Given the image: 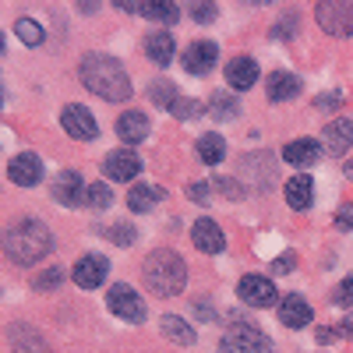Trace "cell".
I'll list each match as a JSON object with an SVG mask.
<instances>
[{
  "label": "cell",
  "mask_w": 353,
  "mask_h": 353,
  "mask_svg": "<svg viewBox=\"0 0 353 353\" xmlns=\"http://www.w3.org/2000/svg\"><path fill=\"white\" fill-rule=\"evenodd\" d=\"M254 81H258V61L254 57H233L226 64V85L233 92H248Z\"/></svg>",
  "instance_id": "15"
},
{
  "label": "cell",
  "mask_w": 353,
  "mask_h": 353,
  "mask_svg": "<svg viewBox=\"0 0 353 353\" xmlns=\"http://www.w3.org/2000/svg\"><path fill=\"white\" fill-rule=\"evenodd\" d=\"M311 318H314V311L301 293H286L279 301V321L286 329H304V325H311Z\"/></svg>",
  "instance_id": "13"
},
{
  "label": "cell",
  "mask_w": 353,
  "mask_h": 353,
  "mask_svg": "<svg viewBox=\"0 0 353 353\" xmlns=\"http://www.w3.org/2000/svg\"><path fill=\"white\" fill-rule=\"evenodd\" d=\"M0 106H4V88H0Z\"/></svg>",
  "instance_id": "43"
},
{
  "label": "cell",
  "mask_w": 353,
  "mask_h": 353,
  "mask_svg": "<svg viewBox=\"0 0 353 353\" xmlns=\"http://www.w3.org/2000/svg\"><path fill=\"white\" fill-rule=\"evenodd\" d=\"M159 198H166V191H163V188H152V184H134V188H131V194H128V209H131V212H152L156 205H159Z\"/></svg>",
  "instance_id": "24"
},
{
  "label": "cell",
  "mask_w": 353,
  "mask_h": 353,
  "mask_svg": "<svg viewBox=\"0 0 353 353\" xmlns=\"http://www.w3.org/2000/svg\"><path fill=\"white\" fill-rule=\"evenodd\" d=\"M149 99H152L156 106H173V103H176L173 81H152V85H149Z\"/></svg>",
  "instance_id": "29"
},
{
  "label": "cell",
  "mask_w": 353,
  "mask_h": 353,
  "mask_svg": "<svg viewBox=\"0 0 353 353\" xmlns=\"http://www.w3.org/2000/svg\"><path fill=\"white\" fill-rule=\"evenodd\" d=\"M124 11H134V14H145L152 18L159 25H173L176 18H181V11H176V4H170V0H145V4H121Z\"/></svg>",
  "instance_id": "19"
},
{
  "label": "cell",
  "mask_w": 353,
  "mask_h": 353,
  "mask_svg": "<svg viewBox=\"0 0 353 353\" xmlns=\"http://www.w3.org/2000/svg\"><path fill=\"white\" fill-rule=\"evenodd\" d=\"M61 269H57V265H53V269L50 272H43V276H36V290H57V286H61Z\"/></svg>",
  "instance_id": "34"
},
{
  "label": "cell",
  "mask_w": 353,
  "mask_h": 353,
  "mask_svg": "<svg viewBox=\"0 0 353 353\" xmlns=\"http://www.w3.org/2000/svg\"><path fill=\"white\" fill-rule=\"evenodd\" d=\"M318 106H339V96H321Z\"/></svg>",
  "instance_id": "41"
},
{
  "label": "cell",
  "mask_w": 353,
  "mask_h": 353,
  "mask_svg": "<svg viewBox=\"0 0 353 353\" xmlns=\"http://www.w3.org/2000/svg\"><path fill=\"white\" fill-rule=\"evenodd\" d=\"M145 57H149L152 64H163V68L173 61V36L166 28H156V32L145 36Z\"/></svg>",
  "instance_id": "21"
},
{
  "label": "cell",
  "mask_w": 353,
  "mask_h": 353,
  "mask_svg": "<svg viewBox=\"0 0 353 353\" xmlns=\"http://www.w3.org/2000/svg\"><path fill=\"white\" fill-rule=\"evenodd\" d=\"M170 113L176 117V121H194V117H201V103L198 99H176L170 106Z\"/></svg>",
  "instance_id": "31"
},
{
  "label": "cell",
  "mask_w": 353,
  "mask_h": 353,
  "mask_svg": "<svg viewBox=\"0 0 353 353\" xmlns=\"http://www.w3.org/2000/svg\"><path fill=\"white\" fill-rule=\"evenodd\" d=\"M106 272H110V261H106L103 254H85V258H78V265H74V283H78L81 290H96V286L106 279Z\"/></svg>",
  "instance_id": "14"
},
{
  "label": "cell",
  "mask_w": 353,
  "mask_h": 353,
  "mask_svg": "<svg viewBox=\"0 0 353 353\" xmlns=\"http://www.w3.org/2000/svg\"><path fill=\"white\" fill-rule=\"evenodd\" d=\"M219 64V46L209 39H198L184 50V71L188 74H209Z\"/></svg>",
  "instance_id": "8"
},
{
  "label": "cell",
  "mask_w": 353,
  "mask_h": 353,
  "mask_svg": "<svg viewBox=\"0 0 353 353\" xmlns=\"http://www.w3.org/2000/svg\"><path fill=\"white\" fill-rule=\"evenodd\" d=\"M241 110H237V103H233L230 96H223V92H216L212 96V117H219V121H233Z\"/></svg>",
  "instance_id": "30"
},
{
  "label": "cell",
  "mask_w": 353,
  "mask_h": 353,
  "mask_svg": "<svg viewBox=\"0 0 353 353\" xmlns=\"http://www.w3.org/2000/svg\"><path fill=\"white\" fill-rule=\"evenodd\" d=\"M321 138H325V149H329L332 156H343L350 145H353V124L346 121V117H336V121L325 124Z\"/></svg>",
  "instance_id": "18"
},
{
  "label": "cell",
  "mask_w": 353,
  "mask_h": 353,
  "mask_svg": "<svg viewBox=\"0 0 353 353\" xmlns=\"http://www.w3.org/2000/svg\"><path fill=\"white\" fill-rule=\"evenodd\" d=\"M318 156H321V149H318L314 138H297V141H290L283 149V159L293 163V166H311Z\"/></svg>",
  "instance_id": "23"
},
{
  "label": "cell",
  "mask_w": 353,
  "mask_h": 353,
  "mask_svg": "<svg viewBox=\"0 0 353 353\" xmlns=\"http://www.w3.org/2000/svg\"><path fill=\"white\" fill-rule=\"evenodd\" d=\"M88 194V188L81 184V173L78 170H61L53 181V198L64 205V209H74V205H81Z\"/></svg>",
  "instance_id": "9"
},
{
  "label": "cell",
  "mask_w": 353,
  "mask_h": 353,
  "mask_svg": "<svg viewBox=\"0 0 353 353\" xmlns=\"http://www.w3.org/2000/svg\"><path fill=\"white\" fill-rule=\"evenodd\" d=\"M117 138L121 141H145L149 138V117L138 113V110L121 113V121H117Z\"/></svg>",
  "instance_id": "20"
},
{
  "label": "cell",
  "mask_w": 353,
  "mask_h": 353,
  "mask_svg": "<svg viewBox=\"0 0 353 353\" xmlns=\"http://www.w3.org/2000/svg\"><path fill=\"white\" fill-rule=\"evenodd\" d=\"M103 233H110V237L117 241V244H131L138 233H134V226H128V223H113L110 230H103Z\"/></svg>",
  "instance_id": "33"
},
{
  "label": "cell",
  "mask_w": 353,
  "mask_h": 353,
  "mask_svg": "<svg viewBox=\"0 0 353 353\" xmlns=\"http://www.w3.org/2000/svg\"><path fill=\"white\" fill-rule=\"evenodd\" d=\"M336 304H339V307H353V276H346V279L339 283V290H336Z\"/></svg>",
  "instance_id": "35"
},
{
  "label": "cell",
  "mask_w": 353,
  "mask_h": 353,
  "mask_svg": "<svg viewBox=\"0 0 353 353\" xmlns=\"http://www.w3.org/2000/svg\"><path fill=\"white\" fill-rule=\"evenodd\" d=\"M314 18L329 36H353V8L343 0H321L314 8Z\"/></svg>",
  "instance_id": "5"
},
{
  "label": "cell",
  "mask_w": 353,
  "mask_h": 353,
  "mask_svg": "<svg viewBox=\"0 0 353 353\" xmlns=\"http://www.w3.org/2000/svg\"><path fill=\"white\" fill-rule=\"evenodd\" d=\"M163 332H166L176 346H191V343H194V329L188 325V321H181L176 314H166V318H163Z\"/></svg>",
  "instance_id": "27"
},
{
  "label": "cell",
  "mask_w": 353,
  "mask_h": 353,
  "mask_svg": "<svg viewBox=\"0 0 353 353\" xmlns=\"http://www.w3.org/2000/svg\"><path fill=\"white\" fill-rule=\"evenodd\" d=\"M188 194H191V201H198V205H209L212 198H209V184H188Z\"/></svg>",
  "instance_id": "37"
},
{
  "label": "cell",
  "mask_w": 353,
  "mask_h": 353,
  "mask_svg": "<svg viewBox=\"0 0 353 353\" xmlns=\"http://www.w3.org/2000/svg\"><path fill=\"white\" fill-rule=\"evenodd\" d=\"M145 283L156 297H176L188 283V265L173 251H152L145 261Z\"/></svg>",
  "instance_id": "3"
},
{
  "label": "cell",
  "mask_w": 353,
  "mask_h": 353,
  "mask_svg": "<svg viewBox=\"0 0 353 353\" xmlns=\"http://www.w3.org/2000/svg\"><path fill=\"white\" fill-rule=\"evenodd\" d=\"M336 339V329H318V343H332Z\"/></svg>",
  "instance_id": "40"
},
{
  "label": "cell",
  "mask_w": 353,
  "mask_h": 353,
  "mask_svg": "<svg viewBox=\"0 0 353 353\" xmlns=\"http://www.w3.org/2000/svg\"><path fill=\"white\" fill-rule=\"evenodd\" d=\"M336 226H339V230H353V209H343V212L336 216Z\"/></svg>",
  "instance_id": "39"
},
{
  "label": "cell",
  "mask_w": 353,
  "mask_h": 353,
  "mask_svg": "<svg viewBox=\"0 0 353 353\" xmlns=\"http://www.w3.org/2000/svg\"><path fill=\"white\" fill-rule=\"evenodd\" d=\"M14 32H18V39H21L25 46H43V39H46L43 25L32 21V18H18V21H14Z\"/></svg>",
  "instance_id": "28"
},
{
  "label": "cell",
  "mask_w": 353,
  "mask_h": 353,
  "mask_svg": "<svg viewBox=\"0 0 353 353\" xmlns=\"http://www.w3.org/2000/svg\"><path fill=\"white\" fill-rule=\"evenodd\" d=\"M0 50H4V36H0Z\"/></svg>",
  "instance_id": "45"
},
{
  "label": "cell",
  "mask_w": 353,
  "mask_h": 353,
  "mask_svg": "<svg viewBox=\"0 0 353 353\" xmlns=\"http://www.w3.org/2000/svg\"><path fill=\"white\" fill-rule=\"evenodd\" d=\"M78 74H81V85L88 92H96L106 103H124L131 96V78H128V71L121 68L117 57L85 53L81 64H78Z\"/></svg>",
  "instance_id": "1"
},
{
  "label": "cell",
  "mask_w": 353,
  "mask_h": 353,
  "mask_svg": "<svg viewBox=\"0 0 353 353\" xmlns=\"http://www.w3.org/2000/svg\"><path fill=\"white\" fill-rule=\"evenodd\" d=\"M219 350L223 353H272V339L254 325H237L223 336Z\"/></svg>",
  "instance_id": "4"
},
{
  "label": "cell",
  "mask_w": 353,
  "mask_h": 353,
  "mask_svg": "<svg viewBox=\"0 0 353 353\" xmlns=\"http://www.w3.org/2000/svg\"><path fill=\"white\" fill-rule=\"evenodd\" d=\"M61 124H64V131H68L71 138H78V141H92V138L99 134V128H96V117L88 113L85 106H78V103L64 106V113H61Z\"/></svg>",
  "instance_id": "7"
},
{
  "label": "cell",
  "mask_w": 353,
  "mask_h": 353,
  "mask_svg": "<svg viewBox=\"0 0 353 353\" xmlns=\"http://www.w3.org/2000/svg\"><path fill=\"white\" fill-rule=\"evenodd\" d=\"M106 304H110V311L117 314V318H124V321H145V301L138 297V293L128 286V283H117V286H110V293H106Z\"/></svg>",
  "instance_id": "6"
},
{
  "label": "cell",
  "mask_w": 353,
  "mask_h": 353,
  "mask_svg": "<svg viewBox=\"0 0 353 353\" xmlns=\"http://www.w3.org/2000/svg\"><path fill=\"white\" fill-rule=\"evenodd\" d=\"M191 241H194V248L205 251V254H219V251L226 248L223 230H219V223H212V219H198V223H191Z\"/></svg>",
  "instance_id": "16"
},
{
  "label": "cell",
  "mask_w": 353,
  "mask_h": 353,
  "mask_svg": "<svg viewBox=\"0 0 353 353\" xmlns=\"http://www.w3.org/2000/svg\"><path fill=\"white\" fill-rule=\"evenodd\" d=\"M301 92V78L290 74V71H272L269 74V99L272 103H283V99H293Z\"/></svg>",
  "instance_id": "25"
},
{
  "label": "cell",
  "mask_w": 353,
  "mask_h": 353,
  "mask_svg": "<svg viewBox=\"0 0 353 353\" xmlns=\"http://www.w3.org/2000/svg\"><path fill=\"white\" fill-rule=\"evenodd\" d=\"M4 251L14 265H36L53 251V237L39 219H18L4 230Z\"/></svg>",
  "instance_id": "2"
},
{
  "label": "cell",
  "mask_w": 353,
  "mask_h": 353,
  "mask_svg": "<svg viewBox=\"0 0 353 353\" xmlns=\"http://www.w3.org/2000/svg\"><path fill=\"white\" fill-rule=\"evenodd\" d=\"M11 346L14 353H50L46 339L32 325H11Z\"/></svg>",
  "instance_id": "22"
},
{
  "label": "cell",
  "mask_w": 353,
  "mask_h": 353,
  "mask_svg": "<svg viewBox=\"0 0 353 353\" xmlns=\"http://www.w3.org/2000/svg\"><path fill=\"white\" fill-rule=\"evenodd\" d=\"M216 4H191V18L194 21H205V25H209V21H216Z\"/></svg>",
  "instance_id": "36"
},
{
  "label": "cell",
  "mask_w": 353,
  "mask_h": 353,
  "mask_svg": "<svg viewBox=\"0 0 353 353\" xmlns=\"http://www.w3.org/2000/svg\"><path fill=\"white\" fill-rule=\"evenodd\" d=\"M103 173L110 176V181H134V176L141 173V159L131 149H117L103 159Z\"/></svg>",
  "instance_id": "12"
},
{
  "label": "cell",
  "mask_w": 353,
  "mask_h": 353,
  "mask_svg": "<svg viewBox=\"0 0 353 353\" xmlns=\"http://www.w3.org/2000/svg\"><path fill=\"white\" fill-rule=\"evenodd\" d=\"M346 173H350V176H353V163H350V166H346Z\"/></svg>",
  "instance_id": "44"
},
{
  "label": "cell",
  "mask_w": 353,
  "mask_h": 353,
  "mask_svg": "<svg viewBox=\"0 0 353 353\" xmlns=\"http://www.w3.org/2000/svg\"><path fill=\"white\" fill-rule=\"evenodd\" d=\"M110 201H113V194L106 184H92L85 194V205H92V209H110Z\"/></svg>",
  "instance_id": "32"
},
{
  "label": "cell",
  "mask_w": 353,
  "mask_h": 353,
  "mask_svg": "<svg viewBox=\"0 0 353 353\" xmlns=\"http://www.w3.org/2000/svg\"><path fill=\"white\" fill-rule=\"evenodd\" d=\"M293 265H297V261H293V254H283L279 261H272V272H276V276H283V272H290V269H293Z\"/></svg>",
  "instance_id": "38"
},
{
  "label": "cell",
  "mask_w": 353,
  "mask_h": 353,
  "mask_svg": "<svg viewBox=\"0 0 353 353\" xmlns=\"http://www.w3.org/2000/svg\"><path fill=\"white\" fill-rule=\"evenodd\" d=\"M346 332H353V321H346Z\"/></svg>",
  "instance_id": "42"
},
{
  "label": "cell",
  "mask_w": 353,
  "mask_h": 353,
  "mask_svg": "<svg viewBox=\"0 0 353 353\" xmlns=\"http://www.w3.org/2000/svg\"><path fill=\"white\" fill-rule=\"evenodd\" d=\"M8 176L18 188H36L43 181V159L36 152H18L8 166Z\"/></svg>",
  "instance_id": "10"
},
{
  "label": "cell",
  "mask_w": 353,
  "mask_h": 353,
  "mask_svg": "<svg viewBox=\"0 0 353 353\" xmlns=\"http://www.w3.org/2000/svg\"><path fill=\"white\" fill-rule=\"evenodd\" d=\"M286 201H290V209H297V212H307L311 205H314V181L307 173H297V176H290L286 188H283Z\"/></svg>",
  "instance_id": "17"
},
{
  "label": "cell",
  "mask_w": 353,
  "mask_h": 353,
  "mask_svg": "<svg viewBox=\"0 0 353 353\" xmlns=\"http://www.w3.org/2000/svg\"><path fill=\"white\" fill-rule=\"evenodd\" d=\"M198 156H201V163L219 166L223 156H226V141H223L219 134H201V138H198Z\"/></svg>",
  "instance_id": "26"
},
{
  "label": "cell",
  "mask_w": 353,
  "mask_h": 353,
  "mask_svg": "<svg viewBox=\"0 0 353 353\" xmlns=\"http://www.w3.org/2000/svg\"><path fill=\"white\" fill-rule=\"evenodd\" d=\"M237 297L254 307H269V304H276V283L265 276H244L237 283Z\"/></svg>",
  "instance_id": "11"
}]
</instances>
